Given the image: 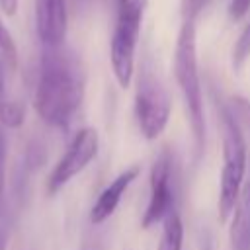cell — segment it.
<instances>
[{"instance_id": "14", "label": "cell", "mask_w": 250, "mask_h": 250, "mask_svg": "<svg viewBox=\"0 0 250 250\" xmlns=\"http://www.w3.org/2000/svg\"><path fill=\"white\" fill-rule=\"evenodd\" d=\"M248 57H250V23H246V27L240 31V35L232 47V66L240 68Z\"/></svg>"}, {"instance_id": "4", "label": "cell", "mask_w": 250, "mask_h": 250, "mask_svg": "<svg viewBox=\"0 0 250 250\" xmlns=\"http://www.w3.org/2000/svg\"><path fill=\"white\" fill-rule=\"evenodd\" d=\"M148 0H129L117 8V21L109 43L111 70L121 88H129L135 74V51Z\"/></svg>"}, {"instance_id": "5", "label": "cell", "mask_w": 250, "mask_h": 250, "mask_svg": "<svg viewBox=\"0 0 250 250\" xmlns=\"http://www.w3.org/2000/svg\"><path fill=\"white\" fill-rule=\"evenodd\" d=\"M170 111L172 102L166 88L150 68H143L135 92V117L141 133L148 141L160 137L168 125Z\"/></svg>"}, {"instance_id": "8", "label": "cell", "mask_w": 250, "mask_h": 250, "mask_svg": "<svg viewBox=\"0 0 250 250\" xmlns=\"http://www.w3.org/2000/svg\"><path fill=\"white\" fill-rule=\"evenodd\" d=\"M35 27L45 49L62 47L68 27L66 0H35Z\"/></svg>"}, {"instance_id": "12", "label": "cell", "mask_w": 250, "mask_h": 250, "mask_svg": "<svg viewBox=\"0 0 250 250\" xmlns=\"http://www.w3.org/2000/svg\"><path fill=\"white\" fill-rule=\"evenodd\" d=\"M0 62L4 70H16L18 66V49L10 31L4 27L2 20H0Z\"/></svg>"}, {"instance_id": "2", "label": "cell", "mask_w": 250, "mask_h": 250, "mask_svg": "<svg viewBox=\"0 0 250 250\" xmlns=\"http://www.w3.org/2000/svg\"><path fill=\"white\" fill-rule=\"evenodd\" d=\"M174 76L180 86L188 115L189 127L195 141V150L201 154L205 145V113H203V96H201V80L197 66V47H195V21L184 20L176 49H174Z\"/></svg>"}, {"instance_id": "21", "label": "cell", "mask_w": 250, "mask_h": 250, "mask_svg": "<svg viewBox=\"0 0 250 250\" xmlns=\"http://www.w3.org/2000/svg\"><path fill=\"white\" fill-rule=\"evenodd\" d=\"M205 250H211V248H209V246H205Z\"/></svg>"}, {"instance_id": "20", "label": "cell", "mask_w": 250, "mask_h": 250, "mask_svg": "<svg viewBox=\"0 0 250 250\" xmlns=\"http://www.w3.org/2000/svg\"><path fill=\"white\" fill-rule=\"evenodd\" d=\"M129 0H115V4H117V8H121V6H125Z\"/></svg>"}, {"instance_id": "9", "label": "cell", "mask_w": 250, "mask_h": 250, "mask_svg": "<svg viewBox=\"0 0 250 250\" xmlns=\"http://www.w3.org/2000/svg\"><path fill=\"white\" fill-rule=\"evenodd\" d=\"M139 172H141L139 166H133V168L123 170V172L98 195V199H96V203L92 205V211H90V223H92V225H102V223H105V221L113 215V211L117 209L121 197L125 195V191L129 189V186L137 180Z\"/></svg>"}, {"instance_id": "6", "label": "cell", "mask_w": 250, "mask_h": 250, "mask_svg": "<svg viewBox=\"0 0 250 250\" xmlns=\"http://www.w3.org/2000/svg\"><path fill=\"white\" fill-rule=\"evenodd\" d=\"M172 211H176V189H174V162L168 150H162L150 168V195L143 215V229H150L162 223Z\"/></svg>"}, {"instance_id": "15", "label": "cell", "mask_w": 250, "mask_h": 250, "mask_svg": "<svg viewBox=\"0 0 250 250\" xmlns=\"http://www.w3.org/2000/svg\"><path fill=\"white\" fill-rule=\"evenodd\" d=\"M250 10V0H230L229 4V16L232 20H240L248 14Z\"/></svg>"}, {"instance_id": "17", "label": "cell", "mask_w": 250, "mask_h": 250, "mask_svg": "<svg viewBox=\"0 0 250 250\" xmlns=\"http://www.w3.org/2000/svg\"><path fill=\"white\" fill-rule=\"evenodd\" d=\"M0 10L6 16H14L18 12V0H0Z\"/></svg>"}, {"instance_id": "10", "label": "cell", "mask_w": 250, "mask_h": 250, "mask_svg": "<svg viewBox=\"0 0 250 250\" xmlns=\"http://www.w3.org/2000/svg\"><path fill=\"white\" fill-rule=\"evenodd\" d=\"M229 238L232 250H250V180L244 182L230 215Z\"/></svg>"}, {"instance_id": "16", "label": "cell", "mask_w": 250, "mask_h": 250, "mask_svg": "<svg viewBox=\"0 0 250 250\" xmlns=\"http://www.w3.org/2000/svg\"><path fill=\"white\" fill-rule=\"evenodd\" d=\"M4 186H6V141L0 133V205L4 197Z\"/></svg>"}, {"instance_id": "11", "label": "cell", "mask_w": 250, "mask_h": 250, "mask_svg": "<svg viewBox=\"0 0 250 250\" xmlns=\"http://www.w3.org/2000/svg\"><path fill=\"white\" fill-rule=\"evenodd\" d=\"M184 244V223L178 211H172L162 221V234L156 250H182Z\"/></svg>"}, {"instance_id": "13", "label": "cell", "mask_w": 250, "mask_h": 250, "mask_svg": "<svg viewBox=\"0 0 250 250\" xmlns=\"http://www.w3.org/2000/svg\"><path fill=\"white\" fill-rule=\"evenodd\" d=\"M25 119V109L20 102H10V100H2L0 102V123L6 127H20Z\"/></svg>"}, {"instance_id": "7", "label": "cell", "mask_w": 250, "mask_h": 250, "mask_svg": "<svg viewBox=\"0 0 250 250\" xmlns=\"http://www.w3.org/2000/svg\"><path fill=\"white\" fill-rule=\"evenodd\" d=\"M100 148V137L98 131L92 127L80 129L72 143L68 145L66 152L61 156V160L55 164L49 180H47V191L57 193L61 188H64L74 176H78L98 154Z\"/></svg>"}, {"instance_id": "3", "label": "cell", "mask_w": 250, "mask_h": 250, "mask_svg": "<svg viewBox=\"0 0 250 250\" xmlns=\"http://www.w3.org/2000/svg\"><path fill=\"white\" fill-rule=\"evenodd\" d=\"M223 168L219 186V223H227L234 211L248 170V145L230 107H221Z\"/></svg>"}, {"instance_id": "19", "label": "cell", "mask_w": 250, "mask_h": 250, "mask_svg": "<svg viewBox=\"0 0 250 250\" xmlns=\"http://www.w3.org/2000/svg\"><path fill=\"white\" fill-rule=\"evenodd\" d=\"M4 100V66L0 62V102Z\"/></svg>"}, {"instance_id": "1", "label": "cell", "mask_w": 250, "mask_h": 250, "mask_svg": "<svg viewBox=\"0 0 250 250\" xmlns=\"http://www.w3.org/2000/svg\"><path fill=\"white\" fill-rule=\"evenodd\" d=\"M84 98V78L76 61L61 47L47 49L33 94L37 115L53 125L66 127Z\"/></svg>"}, {"instance_id": "18", "label": "cell", "mask_w": 250, "mask_h": 250, "mask_svg": "<svg viewBox=\"0 0 250 250\" xmlns=\"http://www.w3.org/2000/svg\"><path fill=\"white\" fill-rule=\"evenodd\" d=\"M8 248V232L0 227V250H6Z\"/></svg>"}]
</instances>
